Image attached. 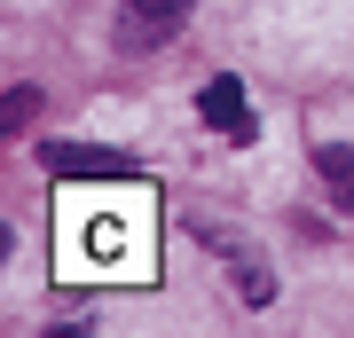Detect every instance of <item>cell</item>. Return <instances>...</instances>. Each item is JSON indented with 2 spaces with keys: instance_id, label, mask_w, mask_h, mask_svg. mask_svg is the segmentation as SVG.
<instances>
[{
  "instance_id": "6da1fadb",
  "label": "cell",
  "mask_w": 354,
  "mask_h": 338,
  "mask_svg": "<svg viewBox=\"0 0 354 338\" xmlns=\"http://www.w3.org/2000/svg\"><path fill=\"white\" fill-rule=\"evenodd\" d=\"M39 158L55 181H127V150H102V142H48Z\"/></svg>"
},
{
  "instance_id": "7a4b0ae2",
  "label": "cell",
  "mask_w": 354,
  "mask_h": 338,
  "mask_svg": "<svg viewBox=\"0 0 354 338\" xmlns=\"http://www.w3.org/2000/svg\"><path fill=\"white\" fill-rule=\"evenodd\" d=\"M197 111L213 118L228 142H252V102H244V87H236V79H213V87L197 95Z\"/></svg>"
},
{
  "instance_id": "3957f363",
  "label": "cell",
  "mask_w": 354,
  "mask_h": 338,
  "mask_svg": "<svg viewBox=\"0 0 354 338\" xmlns=\"http://www.w3.org/2000/svg\"><path fill=\"white\" fill-rule=\"evenodd\" d=\"M315 173H323L330 189H339V205L354 213V150H346V142H330V150H315Z\"/></svg>"
},
{
  "instance_id": "277c9868",
  "label": "cell",
  "mask_w": 354,
  "mask_h": 338,
  "mask_svg": "<svg viewBox=\"0 0 354 338\" xmlns=\"http://www.w3.org/2000/svg\"><path fill=\"white\" fill-rule=\"evenodd\" d=\"M181 8H189V0H127V16H134V24H142V39H150L158 24H174Z\"/></svg>"
},
{
  "instance_id": "5b68a950",
  "label": "cell",
  "mask_w": 354,
  "mask_h": 338,
  "mask_svg": "<svg viewBox=\"0 0 354 338\" xmlns=\"http://www.w3.org/2000/svg\"><path fill=\"white\" fill-rule=\"evenodd\" d=\"M236 291H244L252 307H268V299H276V276H268V267H244V276H236Z\"/></svg>"
}]
</instances>
